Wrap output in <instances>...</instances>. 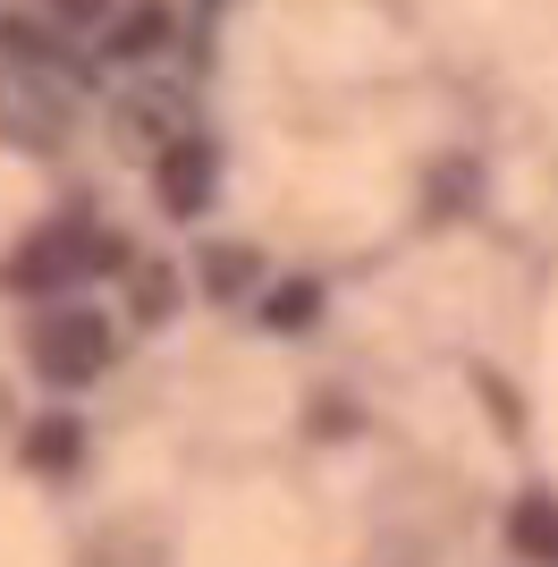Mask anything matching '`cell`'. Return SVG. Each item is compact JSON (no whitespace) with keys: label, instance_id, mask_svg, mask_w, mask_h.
I'll return each instance as SVG.
<instances>
[{"label":"cell","instance_id":"4fadbf2b","mask_svg":"<svg viewBox=\"0 0 558 567\" xmlns=\"http://www.w3.org/2000/svg\"><path fill=\"white\" fill-rule=\"evenodd\" d=\"M85 262H93V271H127V237L93 229V237H85Z\"/></svg>","mask_w":558,"mask_h":567},{"label":"cell","instance_id":"3957f363","mask_svg":"<svg viewBox=\"0 0 558 567\" xmlns=\"http://www.w3.org/2000/svg\"><path fill=\"white\" fill-rule=\"evenodd\" d=\"M153 178H162V213H178V220H195L211 204V144L204 136H178L153 162Z\"/></svg>","mask_w":558,"mask_h":567},{"label":"cell","instance_id":"9c48e42d","mask_svg":"<svg viewBox=\"0 0 558 567\" xmlns=\"http://www.w3.org/2000/svg\"><path fill=\"white\" fill-rule=\"evenodd\" d=\"M127 313H136L144 331H153V322H169V313H178V271H169V262L127 271Z\"/></svg>","mask_w":558,"mask_h":567},{"label":"cell","instance_id":"7c38bea8","mask_svg":"<svg viewBox=\"0 0 558 567\" xmlns=\"http://www.w3.org/2000/svg\"><path fill=\"white\" fill-rule=\"evenodd\" d=\"M465 187H474V162H441V169H432V204H441V213L465 204Z\"/></svg>","mask_w":558,"mask_h":567},{"label":"cell","instance_id":"5b68a950","mask_svg":"<svg viewBox=\"0 0 558 567\" xmlns=\"http://www.w3.org/2000/svg\"><path fill=\"white\" fill-rule=\"evenodd\" d=\"M76 255H85V237L69 229H43V237H25V255L9 262V288H51V280H69Z\"/></svg>","mask_w":558,"mask_h":567},{"label":"cell","instance_id":"7a4b0ae2","mask_svg":"<svg viewBox=\"0 0 558 567\" xmlns=\"http://www.w3.org/2000/svg\"><path fill=\"white\" fill-rule=\"evenodd\" d=\"M60 76L69 69H9L0 76V136L43 153V144L69 136V102H60Z\"/></svg>","mask_w":558,"mask_h":567},{"label":"cell","instance_id":"6da1fadb","mask_svg":"<svg viewBox=\"0 0 558 567\" xmlns=\"http://www.w3.org/2000/svg\"><path fill=\"white\" fill-rule=\"evenodd\" d=\"M34 373L43 381H93L102 364H111V322L93 306H60V313H43L34 322Z\"/></svg>","mask_w":558,"mask_h":567},{"label":"cell","instance_id":"8992f818","mask_svg":"<svg viewBox=\"0 0 558 567\" xmlns=\"http://www.w3.org/2000/svg\"><path fill=\"white\" fill-rule=\"evenodd\" d=\"M102 51H111V60H153V51H169V9H162V0L118 9L111 34H102Z\"/></svg>","mask_w":558,"mask_h":567},{"label":"cell","instance_id":"8fae6325","mask_svg":"<svg viewBox=\"0 0 558 567\" xmlns=\"http://www.w3.org/2000/svg\"><path fill=\"white\" fill-rule=\"evenodd\" d=\"M246 280H255V255H246V246H220V255H204V288H211V297H237Z\"/></svg>","mask_w":558,"mask_h":567},{"label":"cell","instance_id":"277c9868","mask_svg":"<svg viewBox=\"0 0 558 567\" xmlns=\"http://www.w3.org/2000/svg\"><path fill=\"white\" fill-rule=\"evenodd\" d=\"M118 136H127V144H153V162H162L169 144H178V94H169V85L127 94V102H118Z\"/></svg>","mask_w":558,"mask_h":567},{"label":"cell","instance_id":"30bf717a","mask_svg":"<svg viewBox=\"0 0 558 567\" xmlns=\"http://www.w3.org/2000/svg\"><path fill=\"white\" fill-rule=\"evenodd\" d=\"M313 313H322V288H313V280H279L271 297H262L255 322H262V331H304Z\"/></svg>","mask_w":558,"mask_h":567},{"label":"cell","instance_id":"ba28073f","mask_svg":"<svg viewBox=\"0 0 558 567\" xmlns=\"http://www.w3.org/2000/svg\"><path fill=\"white\" fill-rule=\"evenodd\" d=\"M508 543L525 550V559H558V499L550 492H525V499H516Z\"/></svg>","mask_w":558,"mask_h":567},{"label":"cell","instance_id":"52a82bcc","mask_svg":"<svg viewBox=\"0 0 558 567\" xmlns=\"http://www.w3.org/2000/svg\"><path fill=\"white\" fill-rule=\"evenodd\" d=\"M76 457H85V424H76V415H43V424H25V466L69 474Z\"/></svg>","mask_w":558,"mask_h":567},{"label":"cell","instance_id":"5bb4252c","mask_svg":"<svg viewBox=\"0 0 558 567\" xmlns=\"http://www.w3.org/2000/svg\"><path fill=\"white\" fill-rule=\"evenodd\" d=\"M51 9H60V18H102L111 0H51Z\"/></svg>","mask_w":558,"mask_h":567}]
</instances>
